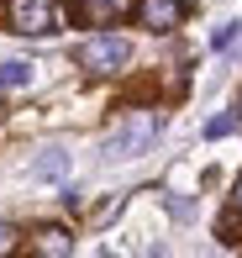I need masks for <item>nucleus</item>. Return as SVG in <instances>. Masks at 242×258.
<instances>
[{
    "instance_id": "f257e3e1",
    "label": "nucleus",
    "mask_w": 242,
    "mask_h": 258,
    "mask_svg": "<svg viewBox=\"0 0 242 258\" xmlns=\"http://www.w3.org/2000/svg\"><path fill=\"white\" fill-rule=\"evenodd\" d=\"M153 143H158V116L153 111H137V116H126L116 132L100 143V153H106L111 163H116V158H142Z\"/></svg>"
},
{
    "instance_id": "f03ea898",
    "label": "nucleus",
    "mask_w": 242,
    "mask_h": 258,
    "mask_svg": "<svg viewBox=\"0 0 242 258\" xmlns=\"http://www.w3.org/2000/svg\"><path fill=\"white\" fill-rule=\"evenodd\" d=\"M126 63H132V42L116 32H95L79 42V69H90V74H116Z\"/></svg>"
},
{
    "instance_id": "7ed1b4c3",
    "label": "nucleus",
    "mask_w": 242,
    "mask_h": 258,
    "mask_svg": "<svg viewBox=\"0 0 242 258\" xmlns=\"http://www.w3.org/2000/svg\"><path fill=\"white\" fill-rule=\"evenodd\" d=\"M11 27L27 32V37H48V32H58V11H53V0H16Z\"/></svg>"
},
{
    "instance_id": "20e7f679",
    "label": "nucleus",
    "mask_w": 242,
    "mask_h": 258,
    "mask_svg": "<svg viewBox=\"0 0 242 258\" xmlns=\"http://www.w3.org/2000/svg\"><path fill=\"white\" fill-rule=\"evenodd\" d=\"M68 169H74V153H68V148H42L27 174L37 184H58V179H68Z\"/></svg>"
},
{
    "instance_id": "39448f33",
    "label": "nucleus",
    "mask_w": 242,
    "mask_h": 258,
    "mask_svg": "<svg viewBox=\"0 0 242 258\" xmlns=\"http://www.w3.org/2000/svg\"><path fill=\"white\" fill-rule=\"evenodd\" d=\"M137 21L153 27V32H174L184 21V6L179 0H137Z\"/></svg>"
},
{
    "instance_id": "423d86ee",
    "label": "nucleus",
    "mask_w": 242,
    "mask_h": 258,
    "mask_svg": "<svg viewBox=\"0 0 242 258\" xmlns=\"http://www.w3.org/2000/svg\"><path fill=\"white\" fill-rule=\"evenodd\" d=\"M37 63L32 58H0V90H32Z\"/></svg>"
},
{
    "instance_id": "0eeeda50",
    "label": "nucleus",
    "mask_w": 242,
    "mask_h": 258,
    "mask_svg": "<svg viewBox=\"0 0 242 258\" xmlns=\"http://www.w3.org/2000/svg\"><path fill=\"white\" fill-rule=\"evenodd\" d=\"M211 48H216V53H232V58H242V21H221V27L211 32Z\"/></svg>"
},
{
    "instance_id": "6e6552de",
    "label": "nucleus",
    "mask_w": 242,
    "mask_h": 258,
    "mask_svg": "<svg viewBox=\"0 0 242 258\" xmlns=\"http://www.w3.org/2000/svg\"><path fill=\"white\" fill-rule=\"evenodd\" d=\"M37 248L53 253V258H63V253H74V237H68V232H58V227H48V232L37 237Z\"/></svg>"
},
{
    "instance_id": "1a4fd4ad",
    "label": "nucleus",
    "mask_w": 242,
    "mask_h": 258,
    "mask_svg": "<svg viewBox=\"0 0 242 258\" xmlns=\"http://www.w3.org/2000/svg\"><path fill=\"white\" fill-rule=\"evenodd\" d=\"M85 11H90V21H111L116 16V0H85Z\"/></svg>"
},
{
    "instance_id": "9d476101",
    "label": "nucleus",
    "mask_w": 242,
    "mask_h": 258,
    "mask_svg": "<svg viewBox=\"0 0 242 258\" xmlns=\"http://www.w3.org/2000/svg\"><path fill=\"white\" fill-rule=\"evenodd\" d=\"M232 126H237V116H216V121L205 126V137H226V132H232Z\"/></svg>"
},
{
    "instance_id": "9b49d317",
    "label": "nucleus",
    "mask_w": 242,
    "mask_h": 258,
    "mask_svg": "<svg viewBox=\"0 0 242 258\" xmlns=\"http://www.w3.org/2000/svg\"><path fill=\"white\" fill-rule=\"evenodd\" d=\"M16 248V227H11V221H0V253H11Z\"/></svg>"
},
{
    "instance_id": "f8f14e48",
    "label": "nucleus",
    "mask_w": 242,
    "mask_h": 258,
    "mask_svg": "<svg viewBox=\"0 0 242 258\" xmlns=\"http://www.w3.org/2000/svg\"><path fill=\"white\" fill-rule=\"evenodd\" d=\"M232 216H242V184H237V195H232Z\"/></svg>"
},
{
    "instance_id": "ddd939ff",
    "label": "nucleus",
    "mask_w": 242,
    "mask_h": 258,
    "mask_svg": "<svg viewBox=\"0 0 242 258\" xmlns=\"http://www.w3.org/2000/svg\"><path fill=\"white\" fill-rule=\"evenodd\" d=\"M237 111H242V90H237Z\"/></svg>"
}]
</instances>
